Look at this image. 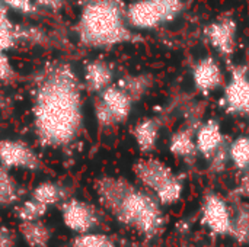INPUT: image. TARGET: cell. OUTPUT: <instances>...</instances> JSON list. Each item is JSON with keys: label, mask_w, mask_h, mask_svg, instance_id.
Returning a JSON list of instances; mask_svg holds the SVG:
<instances>
[{"label": "cell", "mask_w": 249, "mask_h": 247, "mask_svg": "<svg viewBox=\"0 0 249 247\" xmlns=\"http://www.w3.org/2000/svg\"><path fill=\"white\" fill-rule=\"evenodd\" d=\"M32 116L41 146L64 148L76 141L83 127V99L71 66L57 63L39 76L32 95Z\"/></svg>", "instance_id": "6da1fadb"}, {"label": "cell", "mask_w": 249, "mask_h": 247, "mask_svg": "<svg viewBox=\"0 0 249 247\" xmlns=\"http://www.w3.org/2000/svg\"><path fill=\"white\" fill-rule=\"evenodd\" d=\"M99 204L121 224L146 237L158 234L163 226L160 202L147 191L118 176H102L95 183Z\"/></svg>", "instance_id": "7a4b0ae2"}, {"label": "cell", "mask_w": 249, "mask_h": 247, "mask_svg": "<svg viewBox=\"0 0 249 247\" xmlns=\"http://www.w3.org/2000/svg\"><path fill=\"white\" fill-rule=\"evenodd\" d=\"M76 35L80 44L90 48H111L134 36L121 0H86L76 23Z\"/></svg>", "instance_id": "3957f363"}, {"label": "cell", "mask_w": 249, "mask_h": 247, "mask_svg": "<svg viewBox=\"0 0 249 247\" xmlns=\"http://www.w3.org/2000/svg\"><path fill=\"white\" fill-rule=\"evenodd\" d=\"M133 172L137 181L155 195L160 205H172L182 195V182L172 169L159 159L144 157L134 163Z\"/></svg>", "instance_id": "277c9868"}, {"label": "cell", "mask_w": 249, "mask_h": 247, "mask_svg": "<svg viewBox=\"0 0 249 247\" xmlns=\"http://www.w3.org/2000/svg\"><path fill=\"white\" fill-rule=\"evenodd\" d=\"M182 9V0H136L127 7V20L136 29H155L172 22Z\"/></svg>", "instance_id": "5b68a950"}, {"label": "cell", "mask_w": 249, "mask_h": 247, "mask_svg": "<svg viewBox=\"0 0 249 247\" xmlns=\"http://www.w3.org/2000/svg\"><path fill=\"white\" fill-rule=\"evenodd\" d=\"M134 99L117 83L99 92L95 102L96 121L102 127H112L124 122L133 109Z\"/></svg>", "instance_id": "8992f818"}, {"label": "cell", "mask_w": 249, "mask_h": 247, "mask_svg": "<svg viewBox=\"0 0 249 247\" xmlns=\"http://www.w3.org/2000/svg\"><path fill=\"white\" fill-rule=\"evenodd\" d=\"M223 106L228 114L249 116V73L245 67H233L225 84Z\"/></svg>", "instance_id": "52a82bcc"}, {"label": "cell", "mask_w": 249, "mask_h": 247, "mask_svg": "<svg viewBox=\"0 0 249 247\" xmlns=\"http://www.w3.org/2000/svg\"><path fill=\"white\" fill-rule=\"evenodd\" d=\"M61 218L64 226L76 234L93 231L99 224L98 210L92 204L80 199L64 201L61 205Z\"/></svg>", "instance_id": "ba28073f"}, {"label": "cell", "mask_w": 249, "mask_h": 247, "mask_svg": "<svg viewBox=\"0 0 249 247\" xmlns=\"http://www.w3.org/2000/svg\"><path fill=\"white\" fill-rule=\"evenodd\" d=\"M236 20L232 17V15L225 13L207 25L204 35L209 44L222 57H231L236 47Z\"/></svg>", "instance_id": "9c48e42d"}, {"label": "cell", "mask_w": 249, "mask_h": 247, "mask_svg": "<svg viewBox=\"0 0 249 247\" xmlns=\"http://www.w3.org/2000/svg\"><path fill=\"white\" fill-rule=\"evenodd\" d=\"M0 165L7 170H36L41 162L28 144L18 140H0Z\"/></svg>", "instance_id": "30bf717a"}, {"label": "cell", "mask_w": 249, "mask_h": 247, "mask_svg": "<svg viewBox=\"0 0 249 247\" xmlns=\"http://www.w3.org/2000/svg\"><path fill=\"white\" fill-rule=\"evenodd\" d=\"M203 224L216 234H231L232 213L228 204L216 194H209L203 202Z\"/></svg>", "instance_id": "8fae6325"}, {"label": "cell", "mask_w": 249, "mask_h": 247, "mask_svg": "<svg viewBox=\"0 0 249 247\" xmlns=\"http://www.w3.org/2000/svg\"><path fill=\"white\" fill-rule=\"evenodd\" d=\"M193 83L203 95H210L225 83V74L213 57L201 58L193 68Z\"/></svg>", "instance_id": "7c38bea8"}, {"label": "cell", "mask_w": 249, "mask_h": 247, "mask_svg": "<svg viewBox=\"0 0 249 247\" xmlns=\"http://www.w3.org/2000/svg\"><path fill=\"white\" fill-rule=\"evenodd\" d=\"M225 137L220 124L216 119H207L196 131V147L207 159H214L217 154L226 151L223 148Z\"/></svg>", "instance_id": "4fadbf2b"}, {"label": "cell", "mask_w": 249, "mask_h": 247, "mask_svg": "<svg viewBox=\"0 0 249 247\" xmlns=\"http://www.w3.org/2000/svg\"><path fill=\"white\" fill-rule=\"evenodd\" d=\"M114 71L105 61H90L85 68V84L89 92H102L112 84Z\"/></svg>", "instance_id": "5bb4252c"}, {"label": "cell", "mask_w": 249, "mask_h": 247, "mask_svg": "<svg viewBox=\"0 0 249 247\" xmlns=\"http://www.w3.org/2000/svg\"><path fill=\"white\" fill-rule=\"evenodd\" d=\"M18 231L28 247H48L51 242V230L41 220L19 223Z\"/></svg>", "instance_id": "9a60e30c"}, {"label": "cell", "mask_w": 249, "mask_h": 247, "mask_svg": "<svg viewBox=\"0 0 249 247\" xmlns=\"http://www.w3.org/2000/svg\"><path fill=\"white\" fill-rule=\"evenodd\" d=\"M159 130H160V124L158 119L153 118L143 119L134 127L133 135L137 143V147L143 153H149L156 147L159 138Z\"/></svg>", "instance_id": "2e32d148"}, {"label": "cell", "mask_w": 249, "mask_h": 247, "mask_svg": "<svg viewBox=\"0 0 249 247\" xmlns=\"http://www.w3.org/2000/svg\"><path fill=\"white\" fill-rule=\"evenodd\" d=\"M169 151L177 157H191L197 153L196 147V132L193 128L178 130L169 141Z\"/></svg>", "instance_id": "e0dca14e"}, {"label": "cell", "mask_w": 249, "mask_h": 247, "mask_svg": "<svg viewBox=\"0 0 249 247\" xmlns=\"http://www.w3.org/2000/svg\"><path fill=\"white\" fill-rule=\"evenodd\" d=\"M31 198L36 199L38 202L47 207H53V205L64 202L66 189L61 185L54 183V182H41L32 189Z\"/></svg>", "instance_id": "ac0fdd59"}, {"label": "cell", "mask_w": 249, "mask_h": 247, "mask_svg": "<svg viewBox=\"0 0 249 247\" xmlns=\"http://www.w3.org/2000/svg\"><path fill=\"white\" fill-rule=\"evenodd\" d=\"M16 218L19 220V223H25V221H36V220H42L44 215L48 213V207L38 202L34 198H29L23 202H20L16 207Z\"/></svg>", "instance_id": "d6986e66"}, {"label": "cell", "mask_w": 249, "mask_h": 247, "mask_svg": "<svg viewBox=\"0 0 249 247\" xmlns=\"http://www.w3.org/2000/svg\"><path fill=\"white\" fill-rule=\"evenodd\" d=\"M19 198V188L9 170L0 165V207L12 205Z\"/></svg>", "instance_id": "ffe728a7"}, {"label": "cell", "mask_w": 249, "mask_h": 247, "mask_svg": "<svg viewBox=\"0 0 249 247\" xmlns=\"http://www.w3.org/2000/svg\"><path fill=\"white\" fill-rule=\"evenodd\" d=\"M228 157L239 169L247 170L249 167V137H239L228 147Z\"/></svg>", "instance_id": "44dd1931"}, {"label": "cell", "mask_w": 249, "mask_h": 247, "mask_svg": "<svg viewBox=\"0 0 249 247\" xmlns=\"http://www.w3.org/2000/svg\"><path fill=\"white\" fill-rule=\"evenodd\" d=\"M150 77L146 74H139V76H127L118 82V84L134 99L139 100L150 87Z\"/></svg>", "instance_id": "7402d4cb"}, {"label": "cell", "mask_w": 249, "mask_h": 247, "mask_svg": "<svg viewBox=\"0 0 249 247\" xmlns=\"http://www.w3.org/2000/svg\"><path fill=\"white\" fill-rule=\"evenodd\" d=\"M71 247H117V245L107 234L89 231L77 234L71 242Z\"/></svg>", "instance_id": "603a6c76"}, {"label": "cell", "mask_w": 249, "mask_h": 247, "mask_svg": "<svg viewBox=\"0 0 249 247\" xmlns=\"http://www.w3.org/2000/svg\"><path fill=\"white\" fill-rule=\"evenodd\" d=\"M231 234L241 242H249V210L242 208L232 215V229Z\"/></svg>", "instance_id": "cb8c5ba5"}, {"label": "cell", "mask_w": 249, "mask_h": 247, "mask_svg": "<svg viewBox=\"0 0 249 247\" xmlns=\"http://www.w3.org/2000/svg\"><path fill=\"white\" fill-rule=\"evenodd\" d=\"M6 7H10L19 13L31 15L36 10V4L34 0H0Z\"/></svg>", "instance_id": "d4e9b609"}, {"label": "cell", "mask_w": 249, "mask_h": 247, "mask_svg": "<svg viewBox=\"0 0 249 247\" xmlns=\"http://www.w3.org/2000/svg\"><path fill=\"white\" fill-rule=\"evenodd\" d=\"M18 39V32L15 28H4L0 26V52H6L10 49Z\"/></svg>", "instance_id": "484cf974"}, {"label": "cell", "mask_w": 249, "mask_h": 247, "mask_svg": "<svg viewBox=\"0 0 249 247\" xmlns=\"http://www.w3.org/2000/svg\"><path fill=\"white\" fill-rule=\"evenodd\" d=\"M15 77V68L10 64L9 57L4 52H0V82H10Z\"/></svg>", "instance_id": "4316f807"}, {"label": "cell", "mask_w": 249, "mask_h": 247, "mask_svg": "<svg viewBox=\"0 0 249 247\" xmlns=\"http://www.w3.org/2000/svg\"><path fill=\"white\" fill-rule=\"evenodd\" d=\"M18 237L15 231H12L6 226H0V247H16Z\"/></svg>", "instance_id": "83f0119b"}, {"label": "cell", "mask_w": 249, "mask_h": 247, "mask_svg": "<svg viewBox=\"0 0 249 247\" xmlns=\"http://www.w3.org/2000/svg\"><path fill=\"white\" fill-rule=\"evenodd\" d=\"M0 26H4V28H15L10 17H9V12H7V7L0 1Z\"/></svg>", "instance_id": "f1b7e54d"}, {"label": "cell", "mask_w": 249, "mask_h": 247, "mask_svg": "<svg viewBox=\"0 0 249 247\" xmlns=\"http://www.w3.org/2000/svg\"><path fill=\"white\" fill-rule=\"evenodd\" d=\"M34 1H35L36 4H41V6L47 7V9L57 10V9L61 7V4H63L64 0H34Z\"/></svg>", "instance_id": "f546056e"}, {"label": "cell", "mask_w": 249, "mask_h": 247, "mask_svg": "<svg viewBox=\"0 0 249 247\" xmlns=\"http://www.w3.org/2000/svg\"><path fill=\"white\" fill-rule=\"evenodd\" d=\"M0 106H1V98H0Z\"/></svg>", "instance_id": "4dcf8cb0"}]
</instances>
